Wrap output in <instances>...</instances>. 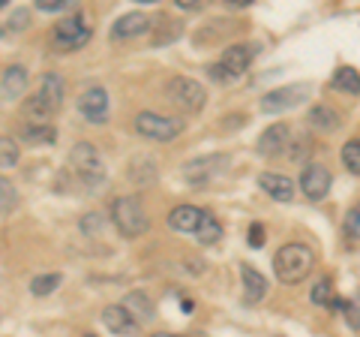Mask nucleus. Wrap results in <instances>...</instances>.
<instances>
[{
	"mask_svg": "<svg viewBox=\"0 0 360 337\" xmlns=\"http://www.w3.org/2000/svg\"><path fill=\"white\" fill-rule=\"evenodd\" d=\"M201 217H205V211H201V208H195V205H177V208H172V214H168V229L180 232V235L198 232Z\"/></svg>",
	"mask_w": 360,
	"mask_h": 337,
	"instance_id": "2eb2a0df",
	"label": "nucleus"
},
{
	"mask_svg": "<svg viewBox=\"0 0 360 337\" xmlns=\"http://www.w3.org/2000/svg\"><path fill=\"white\" fill-rule=\"evenodd\" d=\"M240 280H243L246 301H250V305H258V301L267 295V280H264V274L255 271L250 262H240Z\"/></svg>",
	"mask_w": 360,
	"mask_h": 337,
	"instance_id": "aec40b11",
	"label": "nucleus"
},
{
	"mask_svg": "<svg viewBox=\"0 0 360 337\" xmlns=\"http://www.w3.org/2000/svg\"><path fill=\"white\" fill-rule=\"evenodd\" d=\"M132 127H135L139 136L150 139V142H172L184 133V121L160 115V111H139L135 121H132Z\"/></svg>",
	"mask_w": 360,
	"mask_h": 337,
	"instance_id": "423d86ee",
	"label": "nucleus"
},
{
	"mask_svg": "<svg viewBox=\"0 0 360 337\" xmlns=\"http://www.w3.org/2000/svg\"><path fill=\"white\" fill-rule=\"evenodd\" d=\"M39 97L45 99V106L51 111H58L63 106V78L58 73H45L39 85Z\"/></svg>",
	"mask_w": 360,
	"mask_h": 337,
	"instance_id": "412c9836",
	"label": "nucleus"
},
{
	"mask_svg": "<svg viewBox=\"0 0 360 337\" xmlns=\"http://www.w3.org/2000/svg\"><path fill=\"white\" fill-rule=\"evenodd\" d=\"M70 6L72 0H37V9H42V13H63Z\"/></svg>",
	"mask_w": 360,
	"mask_h": 337,
	"instance_id": "f704fd0d",
	"label": "nucleus"
},
{
	"mask_svg": "<svg viewBox=\"0 0 360 337\" xmlns=\"http://www.w3.org/2000/svg\"><path fill=\"white\" fill-rule=\"evenodd\" d=\"M21 139L30 145H54L58 133L51 123H21Z\"/></svg>",
	"mask_w": 360,
	"mask_h": 337,
	"instance_id": "4be33fe9",
	"label": "nucleus"
},
{
	"mask_svg": "<svg viewBox=\"0 0 360 337\" xmlns=\"http://www.w3.org/2000/svg\"><path fill=\"white\" fill-rule=\"evenodd\" d=\"M90 37H94V27L87 25V18L82 13H72L51 27V49L58 54H70V51L84 49Z\"/></svg>",
	"mask_w": 360,
	"mask_h": 337,
	"instance_id": "7ed1b4c3",
	"label": "nucleus"
},
{
	"mask_svg": "<svg viewBox=\"0 0 360 337\" xmlns=\"http://www.w3.org/2000/svg\"><path fill=\"white\" fill-rule=\"evenodd\" d=\"M103 325L117 337H132L135 331H139V319H135L123 305H108L103 310Z\"/></svg>",
	"mask_w": 360,
	"mask_h": 337,
	"instance_id": "f8f14e48",
	"label": "nucleus"
},
{
	"mask_svg": "<svg viewBox=\"0 0 360 337\" xmlns=\"http://www.w3.org/2000/svg\"><path fill=\"white\" fill-rule=\"evenodd\" d=\"M30 25V9H13V16H6V30H25Z\"/></svg>",
	"mask_w": 360,
	"mask_h": 337,
	"instance_id": "473e14b6",
	"label": "nucleus"
},
{
	"mask_svg": "<svg viewBox=\"0 0 360 337\" xmlns=\"http://www.w3.org/2000/svg\"><path fill=\"white\" fill-rule=\"evenodd\" d=\"M0 193H4V208H0V214L4 217H9L13 214V208H15V187L9 184V178H4V181H0Z\"/></svg>",
	"mask_w": 360,
	"mask_h": 337,
	"instance_id": "c756f323",
	"label": "nucleus"
},
{
	"mask_svg": "<svg viewBox=\"0 0 360 337\" xmlns=\"http://www.w3.org/2000/svg\"><path fill=\"white\" fill-rule=\"evenodd\" d=\"M345 235L348 238H354V241H360V202L345 214Z\"/></svg>",
	"mask_w": 360,
	"mask_h": 337,
	"instance_id": "2f4dec72",
	"label": "nucleus"
},
{
	"mask_svg": "<svg viewBox=\"0 0 360 337\" xmlns=\"http://www.w3.org/2000/svg\"><path fill=\"white\" fill-rule=\"evenodd\" d=\"M258 187H262L264 193L270 199H276V202H291L295 199V184H291L285 175H279V172H262L258 175Z\"/></svg>",
	"mask_w": 360,
	"mask_h": 337,
	"instance_id": "dca6fc26",
	"label": "nucleus"
},
{
	"mask_svg": "<svg viewBox=\"0 0 360 337\" xmlns=\"http://www.w3.org/2000/svg\"><path fill=\"white\" fill-rule=\"evenodd\" d=\"M340 160H342V166H345L352 175H360V139H352V142L342 145Z\"/></svg>",
	"mask_w": 360,
	"mask_h": 337,
	"instance_id": "cd10ccee",
	"label": "nucleus"
},
{
	"mask_svg": "<svg viewBox=\"0 0 360 337\" xmlns=\"http://www.w3.org/2000/svg\"><path fill=\"white\" fill-rule=\"evenodd\" d=\"M229 166H231L229 154H205V157H195V160H189L184 166V178L189 184H207L210 178L222 175Z\"/></svg>",
	"mask_w": 360,
	"mask_h": 337,
	"instance_id": "6e6552de",
	"label": "nucleus"
},
{
	"mask_svg": "<svg viewBox=\"0 0 360 337\" xmlns=\"http://www.w3.org/2000/svg\"><path fill=\"white\" fill-rule=\"evenodd\" d=\"M246 241H250V247H255V250L258 247H264V226L262 223H252L250 232H246Z\"/></svg>",
	"mask_w": 360,
	"mask_h": 337,
	"instance_id": "c9c22d12",
	"label": "nucleus"
},
{
	"mask_svg": "<svg viewBox=\"0 0 360 337\" xmlns=\"http://www.w3.org/2000/svg\"><path fill=\"white\" fill-rule=\"evenodd\" d=\"M225 4H229L231 9H243V6H250L252 0H225Z\"/></svg>",
	"mask_w": 360,
	"mask_h": 337,
	"instance_id": "4c0bfd02",
	"label": "nucleus"
},
{
	"mask_svg": "<svg viewBox=\"0 0 360 337\" xmlns=\"http://www.w3.org/2000/svg\"><path fill=\"white\" fill-rule=\"evenodd\" d=\"M195 238H198V244H205V247L217 244V241L222 238V223L213 217L210 211H205V217H201V226H198V232H195Z\"/></svg>",
	"mask_w": 360,
	"mask_h": 337,
	"instance_id": "393cba45",
	"label": "nucleus"
},
{
	"mask_svg": "<svg viewBox=\"0 0 360 337\" xmlns=\"http://www.w3.org/2000/svg\"><path fill=\"white\" fill-rule=\"evenodd\" d=\"M123 307H127L135 319H139V325L141 322H150L153 317H156V307H153V301H150V295L148 292H141V289H135V292H127L123 295V301H120Z\"/></svg>",
	"mask_w": 360,
	"mask_h": 337,
	"instance_id": "6ab92c4d",
	"label": "nucleus"
},
{
	"mask_svg": "<svg viewBox=\"0 0 360 337\" xmlns=\"http://www.w3.org/2000/svg\"><path fill=\"white\" fill-rule=\"evenodd\" d=\"M60 283H63V277H60V274H37V277L30 280V292L42 298V295H51V292L58 289Z\"/></svg>",
	"mask_w": 360,
	"mask_h": 337,
	"instance_id": "bb28decb",
	"label": "nucleus"
},
{
	"mask_svg": "<svg viewBox=\"0 0 360 337\" xmlns=\"http://www.w3.org/2000/svg\"><path fill=\"white\" fill-rule=\"evenodd\" d=\"M330 190V168L321 166V163H307L300 172V193L312 199V202H321Z\"/></svg>",
	"mask_w": 360,
	"mask_h": 337,
	"instance_id": "1a4fd4ad",
	"label": "nucleus"
},
{
	"mask_svg": "<svg viewBox=\"0 0 360 337\" xmlns=\"http://www.w3.org/2000/svg\"><path fill=\"white\" fill-rule=\"evenodd\" d=\"M345 322H348V329H352V331H360V292H354L352 301H348Z\"/></svg>",
	"mask_w": 360,
	"mask_h": 337,
	"instance_id": "c85d7f7f",
	"label": "nucleus"
},
{
	"mask_svg": "<svg viewBox=\"0 0 360 337\" xmlns=\"http://www.w3.org/2000/svg\"><path fill=\"white\" fill-rule=\"evenodd\" d=\"M82 337H96V334H82Z\"/></svg>",
	"mask_w": 360,
	"mask_h": 337,
	"instance_id": "79ce46f5",
	"label": "nucleus"
},
{
	"mask_svg": "<svg viewBox=\"0 0 360 337\" xmlns=\"http://www.w3.org/2000/svg\"><path fill=\"white\" fill-rule=\"evenodd\" d=\"M21 115L27 118V123H49L54 111H51L49 106H45V99L37 94V97L25 99V106H21Z\"/></svg>",
	"mask_w": 360,
	"mask_h": 337,
	"instance_id": "b1692460",
	"label": "nucleus"
},
{
	"mask_svg": "<svg viewBox=\"0 0 360 337\" xmlns=\"http://www.w3.org/2000/svg\"><path fill=\"white\" fill-rule=\"evenodd\" d=\"M312 268H315V253L309 244L291 241V244L279 247L274 256V274L279 283H285V286H297L300 280L309 277Z\"/></svg>",
	"mask_w": 360,
	"mask_h": 337,
	"instance_id": "f257e3e1",
	"label": "nucleus"
},
{
	"mask_svg": "<svg viewBox=\"0 0 360 337\" xmlns=\"http://www.w3.org/2000/svg\"><path fill=\"white\" fill-rule=\"evenodd\" d=\"M312 94V85H283L276 91H267L262 97V111L264 115H279V111H288V109H297L303 99H309Z\"/></svg>",
	"mask_w": 360,
	"mask_h": 337,
	"instance_id": "0eeeda50",
	"label": "nucleus"
},
{
	"mask_svg": "<svg viewBox=\"0 0 360 337\" xmlns=\"http://www.w3.org/2000/svg\"><path fill=\"white\" fill-rule=\"evenodd\" d=\"M240 121H243L240 115H234V118H225L222 123H225V127H240Z\"/></svg>",
	"mask_w": 360,
	"mask_h": 337,
	"instance_id": "ea45409f",
	"label": "nucleus"
},
{
	"mask_svg": "<svg viewBox=\"0 0 360 337\" xmlns=\"http://www.w3.org/2000/svg\"><path fill=\"white\" fill-rule=\"evenodd\" d=\"M330 85L336 87V91H342V94H352V97H357V94H360V73L354 70V66H340V70L333 73Z\"/></svg>",
	"mask_w": 360,
	"mask_h": 337,
	"instance_id": "5701e85b",
	"label": "nucleus"
},
{
	"mask_svg": "<svg viewBox=\"0 0 360 337\" xmlns=\"http://www.w3.org/2000/svg\"><path fill=\"white\" fill-rule=\"evenodd\" d=\"M309 301L315 307H330L333 305V283H330V277L315 280V286L309 292Z\"/></svg>",
	"mask_w": 360,
	"mask_h": 337,
	"instance_id": "a878e982",
	"label": "nucleus"
},
{
	"mask_svg": "<svg viewBox=\"0 0 360 337\" xmlns=\"http://www.w3.org/2000/svg\"><path fill=\"white\" fill-rule=\"evenodd\" d=\"M165 99L172 103L174 109L186 111V115H195V111L205 109L207 103V94L195 78H186V75H174L172 82L165 85Z\"/></svg>",
	"mask_w": 360,
	"mask_h": 337,
	"instance_id": "39448f33",
	"label": "nucleus"
},
{
	"mask_svg": "<svg viewBox=\"0 0 360 337\" xmlns=\"http://www.w3.org/2000/svg\"><path fill=\"white\" fill-rule=\"evenodd\" d=\"M27 82H30V78H27V70H25V66H18V63L6 66L4 75H0V97H4V103H13V99H21V97H25Z\"/></svg>",
	"mask_w": 360,
	"mask_h": 337,
	"instance_id": "4468645a",
	"label": "nucleus"
},
{
	"mask_svg": "<svg viewBox=\"0 0 360 337\" xmlns=\"http://www.w3.org/2000/svg\"><path fill=\"white\" fill-rule=\"evenodd\" d=\"M288 139H291V130L288 123H270V127L255 139V151L262 157H276L288 148Z\"/></svg>",
	"mask_w": 360,
	"mask_h": 337,
	"instance_id": "9b49d317",
	"label": "nucleus"
},
{
	"mask_svg": "<svg viewBox=\"0 0 360 337\" xmlns=\"http://www.w3.org/2000/svg\"><path fill=\"white\" fill-rule=\"evenodd\" d=\"M70 166H72V172L82 178L84 187L99 190L105 184V163H103V157H99V151L90 142H75L72 145Z\"/></svg>",
	"mask_w": 360,
	"mask_h": 337,
	"instance_id": "20e7f679",
	"label": "nucleus"
},
{
	"mask_svg": "<svg viewBox=\"0 0 360 337\" xmlns=\"http://www.w3.org/2000/svg\"><path fill=\"white\" fill-rule=\"evenodd\" d=\"M274 337H276V334H274Z\"/></svg>",
	"mask_w": 360,
	"mask_h": 337,
	"instance_id": "37998d69",
	"label": "nucleus"
},
{
	"mask_svg": "<svg viewBox=\"0 0 360 337\" xmlns=\"http://www.w3.org/2000/svg\"><path fill=\"white\" fill-rule=\"evenodd\" d=\"M307 123H312V130H319V133H336V130L342 127V115H340V111H336L333 106L319 103V106L309 109Z\"/></svg>",
	"mask_w": 360,
	"mask_h": 337,
	"instance_id": "a211bd4d",
	"label": "nucleus"
},
{
	"mask_svg": "<svg viewBox=\"0 0 360 337\" xmlns=\"http://www.w3.org/2000/svg\"><path fill=\"white\" fill-rule=\"evenodd\" d=\"M177 6H180V9H198L195 0H177Z\"/></svg>",
	"mask_w": 360,
	"mask_h": 337,
	"instance_id": "58836bf2",
	"label": "nucleus"
},
{
	"mask_svg": "<svg viewBox=\"0 0 360 337\" xmlns=\"http://www.w3.org/2000/svg\"><path fill=\"white\" fill-rule=\"evenodd\" d=\"M111 223L123 238H141L150 229V217L139 196H117L111 202Z\"/></svg>",
	"mask_w": 360,
	"mask_h": 337,
	"instance_id": "f03ea898",
	"label": "nucleus"
},
{
	"mask_svg": "<svg viewBox=\"0 0 360 337\" xmlns=\"http://www.w3.org/2000/svg\"><path fill=\"white\" fill-rule=\"evenodd\" d=\"M205 73L213 78V82H219V85H225V82H231V78H234L222 63H207V66H205Z\"/></svg>",
	"mask_w": 360,
	"mask_h": 337,
	"instance_id": "72a5a7b5",
	"label": "nucleus"
},
{
	"mask_svg": "<svg viewBox=\"0 0 360 337\" xmlns=\"http://www.w3.org/2000/svg\"><path fill=\"white\" fill-rule=\"evenodd\" d=\"M0 154H4V168H13L18 163V145L9 136L0 139Z\"/></svg>",
	"mask_w": 360,
	"mask_h": 337,
	"instance_id": "7c9ffc66",
	"label": "nucleus"
},
{
	"mask_svg": "<svg viewBox=\"0 0 360 337\" xmlns=\"http://www.w3.org/2000/svg\"><path fill=\"white\" fill-rule=\"evenodd\" d=\"M78 111L94 123V127H103V123L108 121V91L105 87H87V91L78 97Z\"/></svg>",
	"mask_w": 360,
	"mask_h": 337,
	"instance_id": "9d476101",
	"label": "nucleus"
},
{
	"mask_svg": "<svg viewBox=\"0 0 360 337\" xmlns=\"http://www.w3.org/2000/svg\"><path fill=\"white\" fill-rule=\"evenodd\" d=\"M150 30V16L135 9V13L120 16L115 25H111V39H132V37H141V33Z\"/></svg>",
	"mask_w": 360,
	"mask_h": 337,
	"instance_id": "ddd939ff",
	"label": "nucleus"
},
{
	"mask_svg": "<svg viewBox=\"0 0 360 337\" xmlns=\"http://www.w3.org/2000/svg\"><path fill=\"white\" fill-rule=\"evenodd\" d=\"M96 229H99V214L82 217V232H96Z\"/></svg>",
	"mask_w": 360,
	"mask_h": 337,
	"instance_id": "e433bc0d",
	"label": "nucleus"
},
{
	"mask_svg": "<svg viewBox=\"0 0 360 337\" xmlns=\"http://www.w3.org/2000/svg\"><path fill=\"white\" fill-rule=\"evenodd\" d=\"M255 58V49L252 46H243V42H238V46H229L222 51V66L229 70L231 75H243L246 70H250V63Z\"/></svg>",
	"mask_w": 360,
	"mask_h": 337,
	"instance_id": "f3484780",
	"label": "nucleus"
},
{
	"mask_svg": "<svg viewBox=\"0 0 360 337\" xmlns=\"http://www.w3.org/2000/svg\"><path fill=\"white\" fill-rule=\"evenodd\" d=\"M150 337H184V334H172V331H156V334H150Z\"/></svg>",
	"mask_w": 360,
	"mask_h": 337,
	"instance_id": "a19ab883",
	"label": "nucleus"
}]
</instances>
